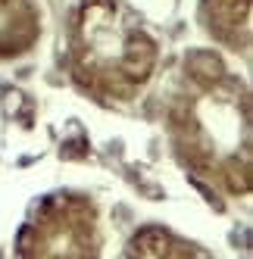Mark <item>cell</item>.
<instances>
[{
	"mask_svg": "<svg viewBox=\"0 0 253 259\" xmlns=\"http://www.w3.org/2000/svg\"><path fill=\"white\" fill-rule=\"evenodd\" d=\"M188 88L169 106V138L188 169L231 197L250 194V91L209 50L185 60Z\"/></svg>",
	"mask_w": 253,
	"mask_h": 259,
	"instance_id": "cell-1",
	"label": "cell"
},
{
	"mask_svg": "<svg viewBox=\"0 0 253 259\" xmlns=\"http://www.w3.org/2000/svg\"><path fill=\"white\" fill-rule=\"evenodd\" d=\"M156 41L119 0H81L69 28L75 81L100 100H132L156 69Z\"/></svg>",
	"mask_w": 253,
	"mask_h": 259,
	"instance_id": "cell-2",
	"label": "cell"
},
{
	"mask_svg": "<svg viewBox=\"0 0 253 259\" xmlns=\"http://www.w3.org/2000/svg\"><path fill=\"white\" fill-rule=\"evenodd\" d=\"M22 259H100V222L88 197L53 194L19 234Z\"/></svg>",
	"mask_w": 253,
	"mask_h": 259,
	"instance_id": "cell-3",
	"label": "cell"
},
{
	"mask_svg": "<svg viewBox=\"0 0 253 259\" xmlns=\"http://www.w3.org/2000/svg\"><path fill=\"white\" fill-rule=\"evenodd\" d=\"M250 13L253 0H200V22L209 38L244 53L250 47Z\"/></svg>",
	"mask_w": 253,
	"mask_h": 259,
	"instance_id": "cell-4",
	"label": "cell"
},
{
	"mask_svg": "<svg viewBox=\"0 0 253 259\" xmlns=\"http://www.w3.org/2000/svg\"><path fill=\"white\" fill-rule=\"evenodd\" d=\"M41 38L34 0H0V60L22 57Z\"/></svg>",
	"mask_w": 253,
	"mask_h": 259,
	"instance_id": "cell-5",
	"label": "cell"
},
{
	"mask_svg": "<svg viewBox=\"0 0 253 259\" xmlns=\"http://www.w3.org/2000/svg\"><path fill=\"white\" fill-rule=\"evenodd\" d=\"M129 259H200L191 244L175 237L166 228H141L132 244H129Z\"/></svg>",
	"mask_w": 253,
	"mask_h": 259,
	"instance_id": "cell-6",
	"label": "cell"
}]
</instances>
